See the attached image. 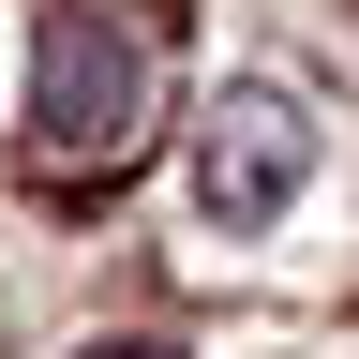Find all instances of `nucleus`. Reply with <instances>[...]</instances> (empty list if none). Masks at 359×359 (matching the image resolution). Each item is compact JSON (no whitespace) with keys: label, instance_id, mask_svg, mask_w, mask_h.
Instances as JSON below:
<instances>
[{"label":"nucleus","instance_id":"f257e3e1","mask_svg":"<svg viewBox=\"0 0 359 359\" xmlns=\"http://www.w3.org/2000/svg\"><path fill=\"white\" fill-rule=\"evenodd\" d=\"M165 120V30L135 0H30V75H15V165L90 195L150 150Z\"/></svg>","mask_w":359,"mask_h":359},{"label":"nucleus","instance_id":"f03ea898","mask_svg":"<svg viewBox=\"0 0 359 359\" xmlns=\"http://www.w3.org/2000/svg\"><path fill=\"white\" fill-rule=\"evenodd\" d=\"M299 180H314V120L285 90H224L195 120V224L210 240H269V224L299 210Z\"/></svg>","mask_w":359,"mask_h":359},{"label":"nucleus","instance_id":"7ed1b4c3","mask_svg":"<svg viewBox=\"0 0 359 359\" xmlns=\"http://www.w3.org/2000/svg\"><path fill=\"white\" fill-rule=\"evenodd\" d=\"M75 359H180V344H150V330H120V344H75Z\"/></svg>","mask_w":359,"mask_h":359}]
</instances>
